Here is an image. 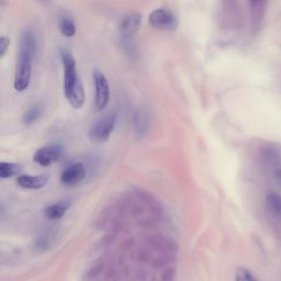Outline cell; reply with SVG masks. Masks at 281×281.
I'll use <instances>...</instances> for the list:
<instances>
[{"label": "cell", "instance_id": "7", "mask_svg": "<svg viewBox=\"0 0 281 281\" xmlns=\"http://www.w3.org/2000/svg\"><path fill=\"white\" fill-rule=\"evenodd\" d=\"M86 177V169L81 163H76L68 166L66 169L62 173L60 176V181L65 186H75L78 185Z\"/></svg>", "mask_w": 281, "mask_h": 281}, {"label": "cell", "instance_id": "1", "mask_svg": "<svg viewBox=\"0 0 281 281\" xmlns=\"http://www.w3.org/2000/svg\"><path fill=\"white\" fill-rule=\"evenodd\" d=\"M34 54L31 53L20 51L19 50V59L15 67V81L14 87L17 91H24L29 87L31 76H32V65H33Z\"/></svg>", "mask_w": 281, "mask_h": 281}, {"label": "cell", "instance_id": "3", "mask_svg": "<svg viewBox=\"0 0 281 281\" xmlns=\"http://www.w3.org/2000/svg\"><path fill=\"white\" fill-rule=\"evenodd\" d=\"M62 62L64 66V93L66 98L78 85L83 84L77 72V64L71 52L62 51Z\"/></svg>", "mask_w": 281, "mask_h": 281}, {"label": "cell", "instance_id": "16", "mask_svg": "<svg viewBox=\"0 0 281 281\" xmlns=\"http://www.w3.org/2000/svg\"><path fill=\"white\" fill-rule=\"evenodd\" d=\"M60 32L65 36V38H73L76 34V24L74 21L68 18H64L59 24Z\"/></svg>", "mask_w": 281, "mask_h": 281}, {"label": "cell", "instance_id": "4", "mask_svg": "<svg viewBox=\"0 0 281 281\" xmlns=\"http://www.w3.org/2000/svg\"><path fill=\"white\" fill-rule=\"evenodd\" d=\"M93 84H95V104L97 111H103L109 104L110 100V87L107 77L104 73L96 69L93 72Z\"/></svg>", "mask_w": 281, "mask_h": 281}, {"label": "cell", "instance_id": "12", "mask_svg": "<svg viewBox=\"0 0 281 281\" xmlns=\"http://www.w3.org/2000/svg\"><path fill=\"white\" fill-rule=\"evenodd\" d=\"M266 207L274 217L281 219V195L272 191L268 193L266 197Z\"/></svg>", "mask_w": 281, "mask_h": 281}, {"label": "cell", "instance_id": "18", "mask_svg": "<svg viewBox=\"0 0 281 281\" xmlns=\"http://www.w3.org/2000/svg\"><path fill=\"white\" fill-rule=\"evenodd\" d=\"M236 281H257L255 279V277L252 276L251 272L248 271L245 268H239V269L236 271Z\"/></svg>", "mask_w": 281, "mask_h": 281}, {"label": "cell", "instance_id": "20", "mask_svg": "<svg viewBox=\"0 0 281 281\" xmlns=\"http://www.w3.org/2000/svg\"><path fill=\"white\" fill-rule=\"evenodd\" d=\"M276 177L277 179H278L279 182L281 184V169H278L277 170V173H276Z\"/></svg>", "mask_w": 281, "mask_h": 281}, {"label": "cell", "instance_id": "17", "mask_svg": "<svg viewBox=\"0 0 281 281\" xmlns=\"http://www.w3.org/2000/svg\"><path fill=\"white\" fill-rule=\"evenodd\" d=\"M263 161L267 166H275L279 162L278 153L274 148H265L263 152Z\"/></svg>", "mask_w": 281, "mask_h": 281}, {"label": "cell", "instance_id": "19", "mask_svg": "<svg viewBox=\"0 0 281 281\" xmlns=\"http://www.w3.org/2000/svg\"><path fill=\"white\" fill-rule=\"evenodd\" d=\"M10 45V40L7 36H0V58L6 54L8 47Z\"/></svg>", "mask_w": 281, "mask_h": 281}, {"label": "cell", "instance_id": "10", "mask_svg": "<svg viewBox=\"0 0 281 281\" xmlns=\"http://www.w3.org/2000/svg\"><path fill=\"white\" fill-rule=\"evenodd\" d=\"M266 1H251L250 2L251 8V24L252 29L258 30L260 24L263 22L265 15V8H266Z\"/></svg>", "mask_w": 281, "mask_h": 281}, {"label": "cell", "instance_id": "6", "mask_svg": "<svg viewBox=\"0 0 281 281\" xmlns=\"http://www.w3.org/2000/svg\"><path fill=\"white\" fill-rule=\"evenodd\" d=\"M62 153L63 148L59 144H48L36 150L34 154V162L40 166L47 167L52 165L53 163L58 162L59 157L62 156Z\"/></svg>", "mask_w": 281, "mask_h": 281}, {"label": "cell", "instance_id": "5", "mask_svg": "<svg viewBox=\"0 0 281 281\" xmlns=\"http://www.w3.org/2000/svg\"><path fill=\"white\" fill-rule=\"evenodd\" d=\"M149 23L154 28L161 30H173L177 27L178 20L172 11L165 8H160L150 12Z\"/></svg>", "mask_w": 281, "mask_h": 281}, {"label": "cell", "instance_id": "11", "mask_svg": "<svg viewBox=\"0 0 281 281\" xmlns=\"http://www.w3.org/2000/svg\"><path fill=\"white\" fill-rule=\"evenodd\" d=\"M69 207H71V202L68 200H63L58 203H54V205L48 206L44 212H45L47 219L59 220L64 217L65 213H66L67 210L69 209Z\"/></svg>", "mask_w": 281, "mask_h": 281}, {"label": "cell", "instance_id": "14", "mask_svg": "<svg viewBox=\"0 0 281 281\" xmlns=\"http://www.w3.org/2000/svg\"><path fill=\"white\" fill-rule=\"evenodd\" d=\"M20 172V167L14 163L1 162L0 163V178L8 179Z\"/></svg>", "mask_w": 281, "mask_h": 281}, {"label": "cell", "instance_id": "13", "mask_svg": "<svg viewBox=\"0 0 281 281\" xmlns=\"http://www.w3.org/2000/svg\"><path fill=\"white\" fill-rule=\"evenodd\" d=\"M42 116V108L40 105H32L26 111L23 115V122L24 124L31 125L35 123L36 121L40 119V117Z\"/></svg>", "mask_w": 281, "mask_h": 281}, {"label": "cell", "instance_id": "9", "mask_svg": "<svg viewBox=\"0 0 281 281\" xmlns=\"http://www.w3.org/2000/svg\"><path fill=\"white\" fill-rule=\"evenodd\" d=\"M48 180H50V176L48 175H38V176H33V175H20L18 177V184L20 185V187L33 190L45 187Z\"/></svg>", "mask_w": 281, "mask_h": 281}, {"label": "cell", "instance_id": "2", "mask_svg": "<svg viewBox=\"0 0 281 281\" xmlns=\"http://www.w3.org/2000/svg\"><path fill=\"white\" fill-rule=\"evenodd\" d=\"M116 121L117 116L113 112H109L107 115L99 118L89 130V138L92 142H97V143H103V142L108 141L116 126Z\"/></svg>", "mask_w": 281, "mask_h": 281}, {"label": "cell", "instance_id": "8", "mask_svg": "<svg viewBox=\"0 0 281 281\" xmlns=\"http://www.w3.org/2000/svg\"><path fill=\"white\" fill-rule=\"evenodd\" d=\"M142 23V15L137 12H133L123 18L120 26L121 34L125 38H130L140 30Z\"/></svg>", "mask_w": 281, "mask_h": 281}, {"label": "cell", "instance_id": "15", "mask_svg": "<svg viewBox=\"0 0 281 281\" xmlns=\"http://www.w3.org/2000/svg\"><path fill=\"white\" fill-rule=\"evenodd\" d=\"M149 124L148 116L144 111L138 112L135 116V130L136 133L140 134V136L144 135L148 131V126Z\"/></svg>", "mask_w": 281, "mask_h": 281}]
</instances>
